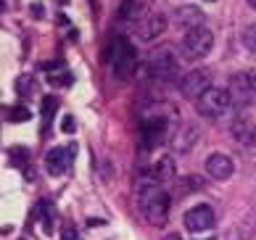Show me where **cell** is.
Segmentation results:
<instances>
[{
	"mask_svg": "<svg viewBox=\"0 0 256 240\" xmlns=\"http://www.w3.org/2000/svg\"><path fill=\"white\" fill-rule=\"evenodd\" d=\"M164 30H166V18L161 14H148L143 22H138V37L143 42H150L154 37H158Z\"/></svg>",
	"mask_w": 256,
	"mask_h": 240,
	"instance_id": "11",
	"label": "cell"
},
{
	"mask_svg": "<svg viewBox=\"0 0 256 240\" xmlns=\"http://www.w3.org/2000/svg\"><path fill=\"white\" fill-rule=\"evenodd\" d=\"M135 193H138V206H140V214H143L150 224L156 227H164L166 219H169V206H172V198L161 182L150 174H143L135 182Z\"/></svg>",
	"mask_w": 256,
	"mask_h": 240,
	"instance_id": "1",
	"label": "cell"
},
{
	"mask_svg": "<svg viewBox=\"0 0 256 240\" xmlns=\"http://www.w3.org/2000/svg\"><path fill=\"white\" fill-rule=\"evenodd\" d=\"M204 11L201 8H196V6H180L177 8V14H174V22L180 26H185L188 32L196 30V26H204Z\"/></svg>",
	"mask_w": 256,
	"mask_h": 240,
	"instance_id": "14",
	"label": "cell"
},
{
	"mask_svg": "<svg viewBox=\"0 0 256 240\" xmlns=\"http://www.w3.org/2000/svg\"><path fill=\"white\" fill-rule=\"evenodd\" d=\"M154 8V0H122L119 6V16L127 22H143Z\"/></svg>",
	"mask_w": 256,
	"mask_h": 240,
	"instance_id": "12",
	"label": "cell"
},
{
	"mask_svg": "<svg viewBox=\"0 0 256 240\" xmlns=\"http://www.w3.org/2000/svg\"><path fill=\"white\" fill-rule=\"evenodd\" d=\"M174 158L172 156H161L156 164H154V169H150V174H154L158 182H166V180H174Z\"/></svg>",
	"mask_w": 256,
	"mask_h": 240,
	"instance_id": "16",
	"label": "cell"
},
{
	"mask_svg": "<svg viewBox=\"0 0 256 240\" xmlns=\"http://www.w3.org/2000/svg\"><path fill=\"white\" fill-rule=\"evenodd\" d=\"M254 146H256V130H254Z\"/></svg>",
	"mask_w": 256,
	"mask_h": 240,
	"instance_id": "25",
	"label": "cell"
},
{
	"mask_svg": "<svg viewBox=\"0 0 256 240\" xmlns=\"http://www.w3.org/2000/svg\"><path fill=\"white\" fill-rule=\"evenodd\" d=\"M135 64H138V58H135L132 45L124 37H114L111 40V66H114L119 80H130L135 74Z\"/></svg>",
	"mask_w": 256,
	"mask_h": 240,
	"instance_id": "2",
	"label": "cell"
},
{
	"mask_svg": "<svg viewBox=\"0 0 256 240\" xmlns=\"http://www.w3.org/2000/svg\"><path fill=\"white\" fill-rule=\"evenodd\" d=\"M198 111L204 116L214 119V116H222V114L232 106V98H230V90H222V88H208L201 98L196 100Z\"/></svg>",
	"mask_w": 256,
	"mask_h": 240,
	"instance_id": "5",
	"label": "cell"
},
{
	"mask_svg": "<svg viewBox=\"0 0 256 240\" xmlns=\"http://www.w3.org/2000/svg\"><path fill=\"white\" fill-rule=\"evenodd\" d=\"M248 6L254 8V11H256V0H248Z\"/></svg>",
	"mask_w": 256,
	"mask_h": 240,
	"instance_id": "24",
	"label": "cell"
},
{
	"mask_svg": "<svg viewBox=\"0 0 256 240\" xmlns=\"http://www.w3.org/2000/svg\"><path fill=\"white\" fill-rule=\"evenodd\" d=\"M50 82H53V84H69V82H72V74H69V72H64V74L58 76L56 72H50Z\"/></svg>",
	"mask_w": 256,
	"mask_h": 240,
	"instance_id": "19",
	"label": "cell"
},
{
	"mask_svg": "<svg viewBox=\"0 0 256 240\" xmlns=\"http://www.w3.org/2000/svg\"><path fill=\"white\" fill-rule=\"evenodd\" d=\"M64 240H80V238H77V230H74L72 224L64 227Z\"/></svg>",
	"mask_w": 256,
	"mask_h": 240,
	"instance_id": "21",
	"label": "cell"
},
{
	"mask_svg": "<svg viewBox=\"0 0 256 240\" xmlns=\"http://www.w3.org/2000/svg\"><path fill=\"white\" fill-rule=\"evenodd\" d=\"M148 69H150V76L158 82H172L177 72H180V66H177V58H174V50L169 45H161L156 48L154 53H150V64H148Z\"/></svg>",
	"mask_w": 256,
	"mask_h": 240,
	"instance_id": "3",
	"label": "cell"
},
{
	"mask_svg": "<svg viewBox=\"0 0 256 240\" xmlns=\"http://www.w3.org/2000/svg\"><path fill=\"white\" fill-rule=\"evenodd\" d=\"M74 164V146L72 148H53L48 150V156H45V169H48V174L53 177H61L66 172L72 169Z\"/></svg>",
	"mask_w": 256,
	"mask_h": 240,
	"instance_id": "10",
	"label": "cell"
},
{
	"mask_svg": "<svg viewBox=\"0 0 256 240\" xmlns=\"http://www.w3.org/2000/svg\"><path fill=\"white\" fill-rule=\"evenodd\" d=\"M53 108H56V98H50V100L42 103V116H45V122L53 119Z\"/></svg>",
	"mask_w": 256,
	"mask_h": 240,
	"instance_id": "20",
	"label": "cell"
},
{
	"mask_svg": "<svg viewBox=\"0 0 256 240\" xmlns=\"http://www.w3.org/2000/svg\"><path fill=\"white\" fill-rule=\"evenodd\" d=\"M30 108H24V106H11V108H6V119L8 122H30Z\"/></svg>",
	"mask_w": 256,
	"mask_h": 240,
	"instance_id": "17",
	"label": "cell"
},
{
	"mask_svg": "<svg viewBox=\"0 0 256 240\" xmlns=\"http://www.w3.org/2000/svg\"><path fill=\"white\" fill-rule=\"evenodd\" d=\"M230 98L235 106H251L256 100V74L254 72H238L230 76Z\"/></svg>",
	"mask_w": 256,
	"mask_h": 240,
	"instance_id": "4",
	"label": "cell"
},
{
	"mask_svg": "<svg viewBox=\"0 0 256 240\" xmlns=\"http://www.w3.org/2000/svg\"><path fill=\"white\" fill-rule=\"evenodd\" d=\"M214 208L206 206V204H198L190 211H185V227L190 232H206V230L214 227Z\"/></svg>",
	"mask_w": 256,
	"mask_h": 240,
	"instance_id": "9",
	"label": "cell"
},
{
	"mask_svg": "<svg viewBox=\"0 0 256 240\" xmlns=\"http://www.w3.org/2000/svg\"><path fill=\"white\" fill-rule=\"evenodd\" d=\"M243 45L256 53V24H251V26H246V30H243Z\"/></svg>",
	"mask_w": 256,
	"mask_h": 240,
	"instance_id": "18",
	"label": "cell"
},
{
	"mask_svg": "<svg viewBox=\"0 0 256 240\" xmlns=\"http://www.w3.org/2000/svg\"><path fill=\"white\" fill-rule=\"evenodd\" d=\"M208 88H212V76H208L206 69H193L180 80V92H182L185 98H193V100L201 98Z\"/></svg>",
	"mask_w": 256,
	"mask_h": 240,
	"instance_id": "8",
	"label": "cell"
},
{
	"mask_svg": "<svg viewBox=\"0 0 256 240\" xmlns=\"http://www.w3.org/2000/svg\"><path fill=\"white\" fill-rule=\"evenodd\" d=\"M164 240H182V238H180V235H166Z\"/></svg>",
	"mask_w": 256,
	"mask_h": 240,
	"instance_id": "23",
	"label": "cell"
},
{
	"mask_svg": "<svg viewBox=\"0 0 256 240\" xmlns=\"http://www.w3.org/2000/svg\"><path fill=\"white\" fill-rule=\"evenodd\" d=\"M143 146L146 148H158L161 142L169 140V116L166 114H150L143 122Z\"/></svg>",
	"mask_w": 256,
	"mask_h": 240,
	"instance_id": "6",
	"label": "cell"
},
{
	"mask_svg": "<svg viewBox=\"0 0 256 240\" xmlns=\"http://www.w3.org/2000/svg\"><path fill=\"white\" fill-rule=\"evenodd\" d=\"M212 45H214L212 30H206V26H196V30H190L185 34L182 50H185V56H190V58H204V56H208V50H212Z\"/></svg>",
	"mask_w": 256,
	"mask_h": 240,
	"instance_id": "7",
	"label": "cell"
},
{
	"mask_svg": "<svg viewBox=\"0 0 256 240\" xmlns=\"http://www.w3.org/2000/svg\"><path fill=\"white\" fill-rule=\"evenodd\" d=\"M61 130H64V132H72V130H74V119H72V116H66L64 124H61Z\"/></svg>",
	"mask_w": 256,
	"mask_h": 240,
	"instance_id": "22",
	"label": "cell"
},
{
	"mask_svg": "<svg viewBox=\"0 0 256 240\" xmlns=\"http://www.w3.org/2000/svg\"><path fill=\"white\" fill-rule=\"evenodd\" d=\"M196 142H198V127L196 124H185V127L174 135L172 148H174V153H188Z\"/></svg>",
	"mask_w": 256,
	"mask_h": 240,
	"instance_id": "15",
	"label": "cell"
},
{
	"mask_svg": "<svg viewBox=\"0 0 256 240\" xmlns=\"http://www.w3.org/2000/svg\"><path fill=\"white\" fill-rule=\"evenodd\" d=\"M232 161L230 156H224V153H212V156L206 158V172H208V177H214V180H230L232 177Z\"/></svg>",
	"mask_w": 256,
	"mask_h": 240,
	"instance_id": "13",
	"label": "cell"
}]
</instances>
